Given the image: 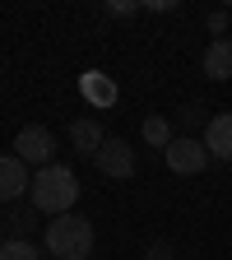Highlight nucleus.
Instances as JSON below:
<instances>
[{"label": "nucleus", "instance_id": "obj_1", "mask_svg": "<svg viewBox=\"0 0 232 260\" xmlns=\"http://www.w3.org/2000/svg\"><path fill=\"white\" fill-rule=\"evenodd\" d=\"M28 195H32V205H38L42 214L60 218V214H70L75 200H79V177L65 168V162H51V168H38V172H32Z\"/></svg>", "mask_w": 232, "mask_h": 260}, {"label": "nucleus", "instance_id": "obj_2", "mask_svg": "<svg viewBox=\"0 0 232 260\" xmlns=\"http://www.w3.org/2000/svg\"><path fill=\"white\" fill-rule=\"evenodd\" d=\"M47 251L56 260H88L93 255V223L84 214H60L47 223Z\"/></svg>", "mask_w": 232, "mask_h": 260}, {"label": "nucleus", "instance_id": "obj_3", "mask_svg": "<svg viewBox=\"0 0 232 260\" xmlns=\"http://www.w3.org/2000/svg\"><path fill=\"white\" fill-rule=\"evenodd\" d=\"M162 158H168V168L177 177H195V172H205V162H209V149L200 140H190V135H177L168 149H162Z\"/></svg>", "mask_w": 232, "mask_h": 260}, {"label": "nucleus", "instance_id": "obj_4", "mask_svg": "<svg viewBox=\"0 0 232 260\" xmlns=\"http://www.w3.org/2000/svg\"><path fill=\"white\" fill-rule=\"evenodd\" d=\"M93 168L103 172V177H135V168H140V158H135V149H130L125 140H116V135H107V144L93 153Z\"/></svg>", "mask_w": 232, "mask_h": 260}, {"label": "nucleus", "instance_id": "obj_5", "mask_svg": "<svg viewBox=\"0 0 232 260\" xmlns=\"http://www.w3.org/2000/svg\"><path fill=\"white\" fill-rule=\"evenodd\" d=\"M14 149H19L23 162H32V168H51V149H56V140H51L47 125H23L19 140H14Z\"/></svg>", "mask_w": 232, "mask_h": 260}, {"label": "nucleus", "instance_id": "obj_6", "mask_svg": "<svg viewBox=\"0 0 232 260\" xmlns=\"http://www.w3.org/2000/svg\"><path fill=\"white\" fill-rule=\"evenodd\" d=\"M32 186V172L19 153H0V200H19V195Z\"/></svg>", "mask_w": 232, "mask_h": 260}, {"label": "nucleus", "instance_id": "obj_7", "mask_svg": "<svg viewBox=\"0 0 232 260\" xmlns=\"http://www.w3.org/2000/svg\"><path fill=\"white\" fill-rule=\"evenodd\" d=\"M205 149H209V158L232 162V112L209 116V125H205Z\"/></svg>", "mask_w": 232, "mask_h": 260}, {"label": "nucleus", "instance_id": "obj_8", "mask_svg": "<svg viewBox=\"0 0 232 260\" xmlns=\"http://www.w3.org/2000/svg\"><path fill=\"white\" fill-rule=\"evenodd\" d=\"M79 93L88 98L93 107H116V98H121V88L103 75V70H88V75H79Z\"/></svg>", "mask_w": 232, "mask_h": 260}, {"label": "nucleus", "instance_id": "obj_9", "mask_svg": "<svg viewBox=\"0 0 232 260\" xmlns=\"http://www.w3.org/2000/svg\"><path fill=\"white\" fill-rule=\"evenodd\" d=\"M205 75L209 79H232V38H214L205 47Z\"/></svg>", "mask_w": 232, "mask_h": 260}, {"label": "nucleus", "instance_id": "obj_10", "mask_svg": "<svg viewBox=\"0 0 232 260\" xmlns=\"http://www.w3.org/2000/svg\"><path fill=\"white\" fill-rule=\"evenodd\" d=\"M70 144H75L84 158H93L97 149L107 144V135H103V125H97V121H88V116H84V121H75V125H70Z\"/></svg>", "mask_w": 232, "mask_h": 260}, {"label": "nucleus", "instance_id": "obj_11", "mask_svg": "<svg viewBox=\"0 0 232 260\" xmlns=\"http://www.w3.org/2000/svg\"><path fill=\"white\" fill-rule=\"evenodd\" d=\"M144 140L153 144V149H168L177 135H172V125H168V116H149L144 121Z\"/></svg>", "mask_w": 232, "mask_h": 260}, {"label": "nucleus", "instance_id": "obj_12", "mask_svg": "<svg viewBox=\"0 0 232 260\" xmlns=\"http://www.w3.org/2000/svg\"><path fill=\"white\" fill-rule=\"evenodd\" d=\"M0 260H42L38 246L23 242V237H10V242H0Z\"/></svg>", "mask_w": 232, "mask_h": 260}, {"label": "nucleus", "instance_id": "obj_13", "mask_svg": "<svg viewBox=\"0 0 232 260\" xmlns=\"http://www.w3.org/2000/svg\"><path fill=\"white\" fill-rule=\"evenodd\" d=\"M209 28L223 32V28H227V10H214V14H209Z\"/></svg>", "mask_w": 232, "mask_h": 260}, {"label": "nucleus", "instance_id": "obj_14", "mask_svg": "<svg viewBox=\"0 0 232 260\" xmlns=\"http://www.w3.org/2000/svg\"><path fill=\"white\" fill-rule=\"evenodd\" d=\"M149 260H172V251H168V246H153V251H149Z\"/></svg>", "mask_w": 232, "mask_h": 260}]
</instances>
